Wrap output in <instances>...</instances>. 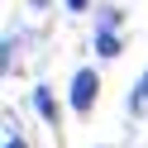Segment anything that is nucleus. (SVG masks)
Listing matches in <instances>:
<instances>
[{"label":"nucleus","mask_w":148,"mask_h":148,"mask_svg":"<svg viewBox=\"0 0 148 148\" xmlns=\"http://www.w3.org/2000/svg\"><path fill=\"white\" fill-rule=\"evenodd\" d=\"M96 72H77V81H72V110H91V100H96Z\"/></svg>","instance_id":"f257e3e1"},{"label":"nucleus","mask_w":148,"mask_h":148,"mask_svg":"<svg viewBox=\"0 0 148 148\" xmlns=\"http://www.w3.org/2000/svg\"><path fill=\"white\" fill-rule=\"evenodd\" d=\"M129 110H148V72H143V81H138V91L129 96Z\"/></svg>","instance_id":"f03ea898"},{"label":"nucleus","mask_w":148,"mask_h":148,"mask_svg":"<svg viewBox=\"0 0 148 148\" xmlns=\"http://www.w3.org/2000/svg\"><path fill=\"white\" fill-rule=\"evenodd\" d=\"M96 48L105 53V58H115V53H119V38H115V34L105 29V34H100V38H96Z\"/></svg>","instance_id":"7ed1b4c3"},{"label":"nucleus","mask_w":148,"mask_h":148,"mask_svg":"<svg viewBox=\"0 0 148 148\" xmlns=\"http://www.w3.org/2000/svg\"><path fill=\"white\" fill-rule=\"evenodd\" d=\"M34 100H38V110H43V115L53 119V96H48V91H38V96H34Z\"/></svg>","instance_id":"20e7f679"},{"label":"nucleus","mask_w":148,"mask_h":148,"mask_svg":"<svg viewBox=\"0 0 148 148\" xmlns=\"http://www.w3.org/2000/svg\"><path fill=\"white\" fill-rule=\"evenodd\" d=\"M67 5H72V10H86V0H67Z\"/></svg>","instance_id":"39448f33"},{"label":"nucleus","mask_w":148,"mask_h":148,"mask_svg":"<svg viewBox=\"0 0 148 148\" xmlns=\"http://www.w3.org/2000/svg\"><path fill=\"white\" fill-rule=\"evenodd\" d=\"M5 148H24V143H19V138H10V143H5Z\"/></svg>","instance_id":"423d86ee"}]
</instances>
